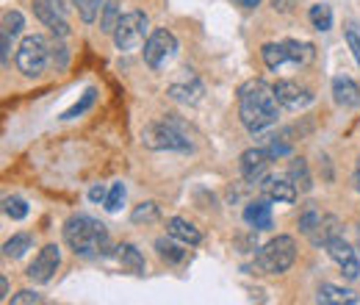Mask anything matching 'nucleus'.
<instances>
[{
    "label": "nucleus",
    "instance_id": "f257e3e1",
    "mask_svg": "<svg viewBox=\"0 0 360 305\" xmlns=\"http://www.w3.org/2000/svg\"><path fill=\"white\" fill-rule=\"evenodd\" d=\"M277 94L264 81H247L238 89V120L250 133H261L277 123Z\"/></svg>",
    "mask_w": 360,
    "mask_h": 305
},
{
    "label": "nucleus",
    "instance_id": "f03ea898",
    "mask_svg": "<svg viewBox=\"0 0 360 305\" xmlns=\"http://www.w3.org/2000/svg\"><path fill=\"white\" fill-rule=\"evenodd\" d=\"M64 239L70 250L81 259L103 256L108 250V230L103 222L86 217V214H72L64 222Z\"/></svg>",
    "mask_w": 360,
    "mask_h": 305
},
{
    "label": "nucleus",
    "instance_id": "7ed1b4c3",
    "mask_svg": "<svg viewBox=\"0 0 360 305\" xmlns=\"http://www.w3.org/2000/svg\"><path fill=\"white\" fill-rule=\"evenodd\" d=\"M141 142L150 150H172V153H188L191 150L188 133L183 131V125H180L178 120H172V117L158 120V123H150L141 131Z\"/></svg>",
    "mask_w": 360,
    "mask_h": 305
},
{
    "label": "nucleus",
    "instance_id": "20e7f679",
    "mask_svg": "<svg viewBox=\"0 0 360 305\" xmlns=\"http://www.w3.org/2000/svg\"><path fill=\"white\" fill-rule=\"evenodd\" d=\"M53 64V42L42 37V34H34V37H25L20 47H17V67L22 75L28 78H37L42 75L47 67Z\"/></svg>",
    "mask_w": 360,
    "mask_h": 305
},
{
    "label": "nucleus",
    "instance_id": "39448f33",
    "mask_svg": "<svg viewBox=\"0 0 360 305\" xmlns=\"http://www.w3.org/2000/svg\"><path fill=\"white\" fill-rule=\"evenodd\" d=\"M297 261V242L291 236H277L266 242L258 256H255V266L266 275H280V272H288Z\"/></svg>",
    "mask_w": 360,
    "mask_h": 305
},
{
    "label": "nucleus",
    "instance_id": "423d86ee",
    "mask_svg": "<svg viewBox=\"0 0 360 305\" xmlns=\"http://www.w3.org/2000/svg\"><path fill=\"white\" fill-rule=\"evenodd\" d=\"M178 53V39L172 31L167 28H158L150 34V39L144 42V61L150 70H164Z\"/></svg>",
    "mask_w": 360,
    "mask_h": 305
},
{
    "label": "nucleus",
    "instance_id": "0eeeda50",
    "mask_svg": "<svg viewBox=\"0 0 360 305\" xmlns=\"http://www.w3.org/2000/svg\"><path fill=\"white\" fill-rule=\"evenodd\" d=\"M114 37V44L125 53L131 50H139L144 44V37H147V17L141 11H131V14H122L117 31L111 34Z\"/></svg>",
    "mask_w": 360,
    "mask_h": 305
},
{
    "label": "nucleus",
    "instance_id": "6e6552de",
    "mask_svg": "<svg viewBox=\"0 0 360 305\" xmlns=\"http://www.w3.org/2000/svg\"><path fill=\"white\" fill-rule=\"evenodd\" d=\"M324 247H327L330 259L341 266V272H344V278H347V280H358V275H360L358 253H355V247H352L349 242H344V236L330 239Z\"/></svg>",
    "mask_w": 360,
    "mask_h": 305
},
{
    "label": "nucleus",
    "instance_id": "1a4fd4ad",
    "mask_svg": "<svg viewBox=\"0 0 360 305\" xmlns=\"http://www.w3.org/2000/svg\"><path fill=\"white\" fill-rule=\"evenodd\" d=\"M34 14L39 17V23L50 28L53 37H67L70 34V23H67V11L56 3V0H34Z\"/></svg>",
    "mask_w": 360,
    "mask_h": 305
},
{
    "label": "nucleus",
    "instance_id": "9d476101",
    "mask_svg": "<svg viewBox=\"0 0 360 305\" xmlns=\"http://www.w3.org/2000/svg\"><path fill=\"white\" fill-rule=\"evenodd\" d=\"M58 266H61V250H58L56 244H45V247L39 250V256L34 259V263L28 266L25 275H28L34 283H50L53 275L58 272Z\"/></svg>",
    "mask_w": 360,
    "mask_h": 305
},
{
    "label": "nucleus",
    "instance_id": "9b49d317",
    "mask_svg": "<svg viewBox=\"0 0 360 305\" xmlns=\"http://www.w3.org/2000/svg\"><path fill=\"white\" fill-rule=\"evenodd\" d=\"M269 161L271 156L264 150V147H252L247 153H241V161H238V170H241V178L247 183H264V178L269 175Z\"/></svg>",
    "mask_w": 360,
    "mask_h": 305
},
{
    "label": "nucleus",
    "instance_id": "f8f14e48",
    "mask_svg": "<svg viewBox=\"0 0 360 305\" xmlns=\"http://www.w3.org/2000/svg\"><path fill=\"white\" fill-rule=\"evenodd\" d=\"M274 94H277L280 106H285L291 111H302V108H308L314 103L311 89L302 87L300 81H277L274 84Z\"/></svg>",
    "mask_w": 360,
    "mask_h": 305
},
{
    "label": "nucleus",
    "instance_id": "ddd939ff",
    "mask_svg": "<svg viewBox=\"0 0 360 305\" xmlns=\"http://www.w3.org/2000/svg\"><path fill=\"white\" fill-rule=\"evenodd\" d=\"M261 192H264V197H269L271 203H294L297 194H300V189L294 186L291 178H274V175L264 178Z\"/></svg>",
    "mask_w": 360,
    "mask_h": 305
},
{
    "label": "nucleus",
    "instance_id": "4468645a",
    "mask_svg": "<svg viewBox=\"0 0 360 305\" xmlns=\"http://www.w3.org/2000/svg\"><path fill=\"white\" fill-rule=\"evenodd\" d=\"M202 84L197 81V78H191V75H183L180 81H175L172 87H169V97L172 100H178V103H186V106H194V103H200L202 100Z\"/></svg>",
    "mask_w": 360,
    "mask_h": 305
},
{
    "label": "nucleus",
    "instance_id": "2eb2a0df",
    "mask_svg": "<svg viewBox=\"0 0 360 305\" xmlns=\"http://www.w3.org/2000/svg\"><path fill=\"white\" fill-rule=\"evenodd\" d=\"M244 222L255 230H269L271 228V206H269V197L264 200H252L244 206Z\"/></svg>",
    "mask_w": 360,
    "mask_h": 305
},
{
    "label": "nucleus",
    "instance_id": "dca6fc26",
    "mask_svg": "<svg viewBox=\"0 0 360 305\" xmlns=\"http://www.w3.org/2000/svg\"><path fill=\"white\" fill-rule=\"evenodd\" d=\"M333 100H335L341 108H355L360 103V87L352 78L338 75V78L333 81Z\"/></svg>",
    "mask_w": 360,
    "mask_h": 305
},
{
    "label": "nucleus",
    "instance_id": "f3484780",
    "mask_svg": "<svg viewBox=\"0 0 360 305\" xmlns=\"http://www.w3.org/2000/svg\"><path fill=\"white\" fill-rule=\"evenodd\" d=\"M316 303H321V305H355L358 303V294H355L352 289H341V286L324 283V286H319V292H316Z\"/></svg>",
    "mask_w": 360,
    "mask_h": 305
},
{
    "label": "nucleus",
    "instance_id": "a211bd4d",
    "mask_svg": "<svg viewBox=\"0 0 360 305\" xmlns=\"http://www.w3.org/2000/svg\"><path fill=\"white\" fill-rule=\"evenodd\" d=\"M167 233L172 236V239H178L183 244H188V247H197L200 242H202V233L188 222V219L183 217H172L167 222Z\"/></svg>",
    "mask_w": 360,
    "mask_h": 305
},
{
    "label": "nucleus",
    "instance_id": "6ab92c4d",
    "mask_svg": "<svg viewBox=\"0 0 360 305\" xmlns=\"http://www.w3.org/2000/svg\"><path fill=\"white\" fill-rule=\"evenodd\" d=\"M291 128H285V131H277V133H271V136H266L264 139V150L269 153L271 158H280V156H288L291 153V147H294V139H291Z\"/></svg>",
    "mask_w": 360,
    "mask_h": 305
},
{
    "label": "nucleus",
    "instance_id": "aec40b11",
    "mask_svg": "<svg viewBox=\"0 0 360 305\" xmlns=\"http://www.w3.org/2000/svg\"><path fill=\"white\" fill-rule=\"evenodd\" d=\"M114 256H117V261L122 263V269H131L134 275H144V256L136 250L134 244L114 247Z\"/></svg>",
    "mask_w": 360,
    "mask_h": 305
},
{
    "label": "nucleus",
    "instance_id": "412c9836",
    "mask_svg": "<svg viewBox=\"0 0 360 305\" xmlns=\"http://www.w3.org/2000/svg\"><path fill=\"white\" fill-rule=\"evenodd\" d=\"M288 178L294 180V186H297L300 192H311V189H314V175H311V167H308L305 158H291V164H288Z\"/></svg>",
    "mask_w": 360,
    "mask_h": 305
},
{
    "label": "nucleus",
    "instance_id": "4be33fe9",
    "mask_svg": "<svg viewBox=\"0 0 360 305\" xmlns=\"http://www.w3.org/2000/svg\"><path fill=\"white\" fill-rule=\"evenodd\" d=\"M261 56H264V61H266L269 70H277V67H283L285 61H291L288 42H266L261 47Z\"/></svg>",
    "mask_w": 360,
    "mask_h": 305
},
{
    "label": "nucleus",
    "instance_id": "5701e85b",
    "mask_svg": "<svg viewBox=\"0 0 360 305\" xmlns=\"http://www.w3.org/2000/svg\"><path fill=\"white\" fill-rule=\"evenodd\" d=\"M321 219H324V214H321V208H319V203H305L302 206V211H300V219H297V225H300V230L311 239L316 233V228L321 225Z\"/></svg>",
    "mask_w": 360,
    "mask_h": 305
},
{
    "label": "nucleus",
    "instance_id": "b1692460",
    "mask_svg": "<svg viewBox=\"0 0 360 305\" xmlns=\"http://www.w3.org/2000/svg\"><path fill=\"white\" fill-rule=\"evenodd\" d=\"M335 236H341V222H338V217H333V214H324L321 225L316 228V233L311 236V242L314 244H327Z\"/></svg>",
    "mask_w": 360,
    "mask_h": 305
},
{
    "label": "nucleus",
    "instance_id": "393cba45",
    "mask_svg": "<svg viewBox=\"0 0 360 305\" xmlns=\"http://www.w3.org/2000/svg\"><path fill=\"white\" fill-rule=\"evenodd\" d=\"M155 250H158V256H161L164 261L175 263V266L186 261V256H188V250H183L180 244L172 242V236H169V239H158V242H155Z\"/></svg>",
    "mask_w": 360,
    "mask_h": 305
},
{
    "label": "nucleus",
    "instance_id": "a878e982",
    "mask_svg": "<svg viewBox=\"0 0 360 305\" xmlns=\"http://www.w3.org/2000/svg\"><path fill=\"white\" fill-rule=\"evenodd\" d=\"M31 236L28 233H17V236H11L6 244H3V256L6 259H22L28 250H31Z\"/></svg>",
    "mask_w": 360,
    "mask_h": 305
},
{
    "label": "nucleus",
    "instance_id": "bb28decb",
    "mask_svg": "<svg viewBox=\"0 0 360 305\" xmlns=\"http://www.w3.org/2000/svg\"><path fill=\"white\" fill-rule=\"evenodd\" d=\"M120 20H122V14H120V3H117V0H108V3L103 6L100 31H103V34H114V31H117V25H120Z\"/></svg>",
    "mask_w": 360,
    "mask_h": 305
},
{
    "label": "nucleus",
    "instance_id": "cd10ccee",
    "mask_svg": "<svg viewBox=\"0 0 360 305\" xmlns=\"http://www.w3.org/2000/svg\"><path fill=\"white\" fill-rule=\"evenodd\" d=\"M311 23H314L316 31H330L333 28V8L327 6V3H316L311 6Z\"/></svg>",
    "mask_w": 360,
    "mask_h": 305
},
{
    "label": "nucleus",
    "instance_id": "c85d7f7f",
    "mask_svg": "<svg viewBox=\"0 0 360 305\" xmlns=\"http://www.w3.org/2000/svg\"><path fill=\"white\" fill-rule=\"evenodd\" d=\"M161 217V208H158V203H153V200H147V203H141V206H136L131 219H134L136 225H153V222H158Z\"/></svg>",
    "mask_w": 360,
    "mask_h": 305
},
{
    "label": "nucleus",
    "instance_id": "c756f323",
    "mask_svg": "<svg viewBox=\"0 0 360 305\" xmlns=\"http://www.w3.org/2000/svg\"><path fill=\"white\" fill-rule=\"evenodd\" d=\"M94 100H97V92H94V89H86V92H84V97H81V100H78L72 108H67V111L61 114V120H75V117L86 114L91 106H94Z\"/></svg>",
    "mask_w": 360,
    "mask_h": 305
},
{
    "label": "nucleus",
    "instance_id": "7c9ffc66",
    "mask_svg": "<svg viewBox=\"0 0 360 305\" xmlns=\"http://www.w3.org/2000/svg\"><path fill=\"white\" fill-rule=\"evenodd\" d=\"M72 6L78 8V14H81L84 23H94L97 14H100V8H103V0H72Z\"/></svg>",
    "mask_w": 360,
    "mask_h": 305
},
{
    "label": "nucleus",
    "instance_id": "2f4dec72",
    "mask_svg": "<svg viewBox=\"0 0 360 305\" xmlns=\"http://www.w3.org/2000/svg\"><path fill=\"white\" fill-rule=\"evenodd\" d=\"M122 203H125V186L122 183H114L111 189H108V197H105V211L108 214H117L120 208H122Z\"/></svg>",
    "mask_w": 360,
    "mask_h": 305
},
{
    "label": "nucleus",
    "instance_id": "473e14b6",
    "mask_svg": "<svg viewBox=\"0 0 360 305\" xmlns=\"http://www.w3.org/2000/svg\"><path fill=\"white\" fill-rule=\"evenodd\" d=\"M3 211H6V217L11 219H25L28 217V203L22 197H6L3 200Z\"/></svg>",
    "mask_w": 360,
    "mask_h": 305
},
{
    "label": "nucleus",
    "instance_id": "72a5a7b5",
    "mask_svg": "<svg viewBox=\"0 0 360 305\" xmlns=\"http://www.w3.org/2000/svg\"><path fill=\"white\" fill-rule=\"evenodd\" d=\"M22 25H25V20H22L20 11H6V14H3V31H6V34L14 37V34L22 31Z\"/></svg>",
    "mask_w": 360,
    "mask_h": 305
},
{
    "label": "nucleus",
    "instance_id": "f704fd0d",
    "mask_svg": "<svg viewBox=\"0 0 360 305\" xmlns=\"http://www.w3.org/2000/svg\"><path fill=\"white\" fill-rule=\"evenodd\" d=\"M37 303H45V300H42V294H37L31 289H25V292H20V294L11 297V305H37Z\"/></svg>",
    "mask_w": 360,
    "mask_h": 305
},
{
    "label": "nucleus",
    "instance_id": "c9c22d12",
    "mask_svg": "<svg viewBox=\"0 0 360 305\" xmlns=\"http://www.w3.org/2000/svg\"><path fill=\"white\" fill-rule=\"evenodd\" d=\"M347 44H349V50H352V56H355V61H358V67H360V37L352 28L347 31Z\"/></svg>",
    "mask_w": 360,
    "mask_h": 305
},
{
    "label": "nucleus",
    "instance_id": "e433bc0d",
    "mask_svg": "<svg viewBox=\"0 0 360 305\" xmlns=\"http://www.w3.org/2000/svg\"><path fill=\"white\" fill-rule=\"evenodd\" d=\"M105 197H108V189H105V186H100V183H97V186H91L89 189L91 203H105Z\"/></svg>",
    "mask_w": 360,
    "mask_h": 305
},
{
    "label": "nucleus",
    "instance_id": "4c0bfd02",
    "mask_svg": "<svg viewBox=\"0 0 360 305\" xmlns=\"http://www.w3.org/2000/svg\"><path fill=\"white\" fill-rule=\"evenodd\" d=\"M274 3V8H280V11H291V6H294V0H271Z\"/></svg>",
    "mask_w": 360,
    "mask_h": 305
},
{
    "label": "nucleus",
    "instance_id": "58836bf2",
    "mask_svg": "<svg viewBox=\"0 0 360 305\" xmlns=\"http://www.w3.org/2000/svg\"><path fill=\"white\" fill-rule=\"evenodd\" d=\"M0 294H3V300H8V280L6 278H0Z\"/></svg>",
    "mask_w": 360,
    "mask_h": 305
},
{
    "label": "nucleus",
    "instance_id": "ea45409f",
    "mask_svg": "<svg viewBox=\"0 0 360 305\" xmlns=\"http://www.w3.org/2000/svg\"><path fill=\"white\" fill-rule=\"evenodd\" d=\"M236 3H238V6H244V8H255L261 0H236Z\"/></svg>",
    "mask_w": 360,
    "mask_h": 305
},
{
    "label": "nucleus",
    "instance_id": "a19ab883",
    "mask_svg": "<svg viewBox=\"0 0 360 305\" xmlns=\"http://www.w3.org/2000/svg\"><path fill=\"white\" fill-rule=\"evenodd\" d=\"M355 189L360 192V158H358V167H355Z\"/></svg>",
    "mask_w": 360,
    "mask_h": 305
}]
</instances>
